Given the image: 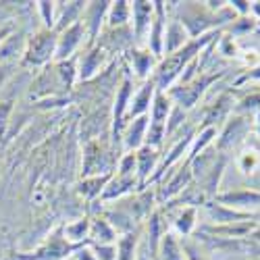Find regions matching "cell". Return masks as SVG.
<instances>
[{"instance_id":"1","label":"cell","mask_w":260,"mask_h":260,"mask_svg":"<svg viewBox=\"0 0 260 260\" xmlns=\"http://www.w3.org/2000/svg\"><path fill=\"white\" fill-rule=\"evenodd\" d=\"M56 42H58L56 29H46L44 27L27 42L25 54L21 60H23V64H27V67H42V64H46L48 60L54 58Z\"/></svg>"},{"instance_id":"2","label":"cell","mask_w":260,"mask_h":260,"mask_svg":"<svg viewBox=\"0 0 260 260\" xmlns=\"http://www.w3.org/2000/svg\"><path fill=\"white\" fill-rule=\"evenodd\" d=\"M75 250H77V246H71L69 242H64L60 235H52L44 246L31 252V256H21V258L23 260H60Z\"/></svg>"},{"instance_id":"3","label":"cell","mask_w":260,"mask_h":260,"mask_svg":"<svg viewBox=\"0 0 260 260\" xmlns=\"http://www.w3.org/2000/svg\"><path fill=\"white\" fill-rule=\"evenodd\" d=\"M81 38H83V23L81 21H75L71 27L62 29L60 36H58V42H56L54 58L56 60H67L77 50V46L81 44Z\"/></svg>"},{"instance_id":"4","label":"cell","mask_w":260,"mask_h":260,"mask_svg":"<svg viewBox=\"0 0 260 260\" xmlns=\"http://www.w3.org/2000/svg\"><path fill=\"white\" fill-rule=\"evenodd\" d=\"M27 48V42L23 38V34L13 31L0 46V64H15L19 58H23Z\"/></svg>"},{"instance_id":"5","label":"cell","mask_w":260,"mask_h":260,"mask_svg":"<svg viewBox=\"0 0 260 260\" xmlns=\"http://www.w3.org/2000/svg\"><path fill=\"white\" fill-rule=\"evenodd\" d=\"M154 90H156V85H154V81H150V83H146L144 88L132 98V102H129V115L132 117H144L146 115V111H150V106H152V98H154Z\"/></svg>"},{"instance_id":"6","label":"cell","mask_w":260,"mask_h":260,"mask_svg":"<svg viewBox=\"0 0 260 260\" xmlns=\"http://www.w3.org/2000/svg\"><path fill=\"white\" fill-rule=\"evenodd\" d=\"M134 13V29L136 36H144V31L152 25V17H154V3H134L132 7Z\"/></svg>"},{"instance_id":"7","label":"cell","mask_w":260,"mask_h":260,"mask_svg":"<svg viewBox=\"0 0 260 260\" xmlns=\"http://www.w3.org/2000/svg\"><path fill=\"white\" fill-rule=\"evenodd\" d=\"M146 132H148V117H138L134 119V123L129 125L127 134H125V148L127 150H134V148H140L146 140Z\"/></svg>"},{"instance_id":"8","label":"cell","mask_w":260,"mask_h":260,"mask_svg":"<svg viewBox=\"0 0 260 260\" xmlns=\"http://www.w3.org/2000/svg\"><path fill=\"white\" fill-rule=\"evenodd\" d=\"M185 38H187V31H185L183 23H177V21H173V23L165 29V48H162V50H167V52H177V50H181Z\"/></svg>"},{"instance_id":"9","label":"cell","mask_w":260,"mask_h":260,"mask_svg":"<svg viewBox=\"0 0 260 260\" xmlns=\"http://www.w3.org/2000/svg\"><path fill=\"white\" fill-rule=\"evenodd\" d=\"M156 158H158V154H156V150H154V148L142 146V148L138 150V154H136V171L140 173V177H142V179H146L150 173L154 171V167H156Z\"/></svg>"},{"instance_id":"10","label":"cell","mask_w":260,"mask_h":260,"mask_svg":"<svg viewBox=\"0 0 260 260\" xmlns=\"http://www.w3.org/2000/svg\"><path fill=\"white\" fill-rule=\"evenodd\" d=\"M152 123H162L169 119L171 115V104H169V98L165 96V92H154V98H152Z\"/></svg>"},{"instance_id":"11","label":"cell","mask_w":260,"mask_h":260,"mask_svg":"<svg viewBox=\"0 0 260 260\" xmlns=\"http://www.w3.org/2000/svg\"><path fill=\"white\" fill-rule=\"evenodd\" d=\"M221 202L231 204V206H252V204H260V193L256 191H235V193H225L219 196Z\"/></svg>"},{"instance_id":"12","label":"cell","mask_w":260,"mask_h":260,"mask_svg":"<svg viewBox=\"0 0 260 260\" xmlns=\"http://www.w3.org/2000/svg\"><path fill=\"white\" fill-rule=\"evenodd\" d=\"M108 7H111V3H92V5L88 7V25H90L92 38L100 31L102 17L108 13Z\"/></svg>"},{"instance_id":"13","label":"cell","mask_w":260,"mask_h":260,"mask_svg":"<svg viewBox=\"0 0 260 260\" xmlns=\"http://www.w3.org/2000/svg\"><path fill=\"white\" fill-rule=\"evenodd\" d=\"M100 62H102V50H100V48H96V50L88 52V54H85V56L81 58L79 77H81V79H88V77H92V75L98 71Z\"/></svg>"},{"instance_id":"14","label":"cell","mask_w":260,"mask_h":260,"mask_svg":"<svg viewBox=\"0 0 260 260\" xmlns=\"http://www.w3.org/2000/svg\"><path fill=\"white\" fill-rule=\"evenodd\" d=\"M129 13H132V7H129V3H123V0H119V3H113L111 7H108V23H111L113 27L117 25H125L127 19H129Z\"/></svg>"},{"instance_id":"15","label":"cell","mask_w":260,"mask_h":260,"mask_svg":"<svg viewBox=\"0 0 260 260\" xmlns=\"http://www.w3.org/2000/svg\"><path fill=\"white\" fill-rule=\"evenodd\" d=\"M90 233L96 237L98 244H113L115 240V229L111 227V223L104 221V219H98L90 225Z\"/></svg>"},{"instance_id":"16","label":"cell","mask_w":260,"mask_h":260,"mask_svg":"<svg viewBox=\"0 0 260 260\" xmlns=\"http://www.w3.org/2000/svg\"><path fill=\"white\" fill-rule=\"evenodd\" d=\"M129 98H132V83L123 81L121 90L117 94V104H115V123H121L123 115L129 111V102H132Z\"/></svg>"},{"instance_id":"17","label":"cell","mask_w":260,"mask_h":260,"mask_svg":"<svg viewBox=\"0 0 260 260\" xmlns=\"http://www.w3.org/2000/svg\"><path fill=\"white\" fill-rule=\"evenodd\" d=\"M160 254H162V260H183V254H181V248L179 244L175 242V237L171 233H167L160 242Z\"/></svg>"},{"instance_id":"18","label":"cell","mask_w":260,"mask_h":260,"mask_svg":"<svg viewBox=\"0 0 260 260\" xmlns=\"http://www.w3.org/2000/svg\"><path fill=\"white\" fill-rule=\"evenodd\" d=\"M136 244H138L136 233H127L125 237H121L119 244H117V260H132Z\"/></svg>"},{"instance_id":"19","label":"cell","mask_w":260,"mask_h":260,"mask_svg":"<svg viewBox=\"0 0 260 260\" xmlns=\"http://www.w3.org/2000/svg\"><path fill=\"white\" fill-rule=\"evenodd\" d=\"M136 181H134V177H121L119 175V179L117 181H113L111 185H106L104 187V191H102V198L104 200H108V198H115V196H121L123 191H127L129 187H132Z\"/></svg>"},{"instance_id":"20","label":"cell","mask_w":260,"mask_h":260,"mask_svg":"<svg viewBox=\"0 0 260 260\" xmlns=\"http://www.w3.org/2000/svg\"><path fill=\"white\" fill-rule=\"evenodd\" d=\"M88 233H90V221H85V219L75 221V223L64 227V235H67L69 242H81Z\"/></svg>"},{"instance_id":"21","label":"cell","mask_w":260,"mask_h":260,"mask_svg":"<svg viewBox=\"0 0 260 260\" xmlns=\"http://www.w3.org/2000/svg\"><path fill=\"white\" fill-rule=\"evenodd\" d=\"M108 179H111V175H104V177H94L90 181H83L79 191L83 193V196H88V198H94L98 196L100 191H104V185L108 183Z\"/></svg>"},{"instance_id":"22","label":"cell","mask_w":260,"mask_h":260,"mask_svg":"<svg viewBox=\"0 0 260 260\" xmlns=\"http://www.w3.org/2000/svg\"><path fill=\"white\" fill-rule=\"evenodd\" d=\"M177 231L183 233V235H189L196 227V208H183V212L179 214L177 219Z\"/></svg>"},{"instance_id":"23","label":"cell","mask_w":260,"mask_h":260,"mask_svg":"<svg viewBox=\"0 0 260 260\" xmlns=\"http://www.w3.org/2000/svg\"><path fill=\"white\" fill-rule=\"evenodd\" d=\"M165 136H167V125H162V123H150L148 132H146V146H150V148L160 146Z\"/></svg>"},{"instance_id":"24","label":"cell","mask_w":260,"mask_h":260,"mask_svg":"<svg viewBox=\"0 0 260 260\" xmlns=\"http://www.w3.org/2000/svg\"><path fill=\"white\" fill-rule=\"evenodd\" d=\"M152 67V52H134V69L140 77H146Z\"/></svg>"},{"instance_id":"25","label":"cell","mask_w":260,"mask_h":260,"mask_svg":"<svg viewBox=\"0 0 260 260\" xmlns=\"http://www.w3.org/2000/svg\"><path fill=\"white\" fill-rule=\"evenodd\" d=\"M38 11L46 29H54V3H38Z\"/></svg>"},{"instance_id":"26","label":"cell","mask_w":260,"mask_h":260,"mask_svg":"<svg viewBox=\"0 0 260 260\" xmlns=\"http://www.w3.org/2000/svg\"><path fill=\"white\" fill-rule=\"evenodd\" d=\"M96 260H117V246L115 244H96L94 246Z\"/></svg>"},{"instance_id":"27","label":"cell","mask_w":260,"mask_h":260,"mask_svg":"<svg viewBox=\"0 0 260 260\" xmlns=\"http://www.w3.org/2000/svg\"><path fill=\"white\" fill-rule=\"evenodd\" d=\"M11 113H13V102H11V100L0 102V138L5 136L7 127H9V119H11Z\"/></svg>"},{"instance_id":"28","label":"cell","mask_w":260,"mask_h":260,"mask_svg":"<svg viewBox=\"0 0 260 260\" xmlns=\"http://www.w3.org/2000/svg\"><path fill=\"white\" fill-rule=\"evenodd\" d=\"M134 171H136V154H125L119 162V175L134 177Z\"/></svg>"},{"instance_id":"29","label":"cell","mask_w":260,"mask_h":260,"mask_svg":"<svg viewBox=\"0 0 260 260\" xmlns=\"http://www.w3.org/2000/svg\"><path fill=\"white\" fill-rule=\"evenodd\" d=\"M187 179H189V173H187V169H185V171L181 169V171L177 173V177H175V179H173V181L169 183L167 196H175V193H177V191H179V189H181V187L187 183Z\"/></svg>"},{"instance_id":"30","label":"cell","mask_w":260,"mask_h":260,"mask_svg":"<svg viewBox=\"0 0 260 260\" xmlns=\"http://www.w3.org/2000/svg\"><path fill=\"white\" fill-rule=\"evenodd\" d=\"M58 75H60V79L64 81V83H73V77H75V67H73V60H67V62H60L58 64Z\"/></svg>"},{"instance_id":"31","label":"cell","mask_w":260,"mask_h":260,"mask_svg":"<svg viewBox=\"0 0 260 260\" xmlns=\"http://www.w3.org/2000/svg\"><path fill=\"white\" fill-rule=\"evenodd\" d=\"M187 144H189V138H187V140H181V142H179V144H177L175 148H173V150H171V156H169V158L165 160L162 169H167L169 165H173V162H175V160H177V158L181 156V152H183V148H185Z\"/></svg>"},{"instance_id":"32","label":"cell","mask_w":260,"mask_h":260,"mask_svg":"<svg viewBox=\"0 0 260 260\" xmlns=\"http://www.w3.org/2000/svg\"><path fill=\"white\" fill-rule=\"evenodd\" d=\"M214 134H216V132H214L212 127H210V129H206V132L200 136V140L196 142V146H193V150H191V156H196V154H198V150H200V148H204V146H206V144L212 140V136H214Z\"/></svg>"},{"instance_id":"33","label":"cell","mask_w":260,"mask_h":260,"mask_svg":"<svg viewBox=\"0 0 260 260\" xmlns=\"http://www.w3.org/2000/svg\"><path fill=\"white\" fill-rule=\"evenodd\" d=\"M13 69H15V64H0V88H3L5 81L13 75Z\"/></svg>"},{"instance_id":"34","label":"cell","mask_w":260,"mask_h":260,"mask_svg":"<svg viewBox=\"0 0 260 260\" xmlns=\"http://www.w3.org/2000/svg\"><path fill=\"white\" fill-rule=\"evenodd\" d=\"M15 31V25L13 23H9V25H3V27H0V46H3V42L11 36Z\"/></svg>"},{"instance_id":"35","label":"cell","mask_w":260,"mask_h":260,"mask_svg":"<svg viewBox=\"0 0 260 260\" xmlns=\"http://www.w3.org/2000/svg\"><path fill=\"white\" fill-rule=\"evenodd\" d=\"M187 258H189V260H198V252H193L191 248H187ZM200 260H202V258H200Z\"/></svg>"}]
</instances>
